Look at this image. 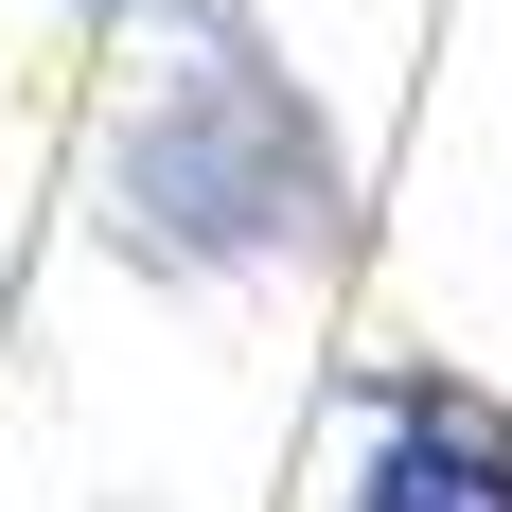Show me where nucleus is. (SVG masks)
Masks as SVG:
<instances>
[{"label":"nucleus","mask_w":512,"mask_h":512,"mask_svg":"<svg viewBox=\"0 0 512 512\" xmlns=\"http://www.w3.org/2000/svg\"><path fill=\"white\" fill-rule=\"evenodd\" d=\"M89 230L106 265H142L159 301H248V283H318L354 248V159L318 124V89L212 0L159 36V71L106 106L89 142Z\"/></svg>","instance_id":"1"},{"label":"nucleus","mask_w":512,"mask_h":512,"mask_svg":"<svg viewBox=\"0 0 512 512\" xmlns=\"http://www.w3.org/2000/svg\"><path fill=\"white\" fill-rule=\"evenodd\" d=\"M142 18H159V36H177V18H212V0H142Z\"/></svg>","instance_id":"3"},{"label":"nucleus","mask_w":512,"mask_h":512,"mask_svg":"<svg viewBox=\"0 0 512 512\" xmlns=\"http://www.w3.org/2000/svg\"><path fill=\"white\" fill-rule=\"evenodd\" d=\"M354 512H512V407L442 354H389L354 424Z\"/></svg>","instance_id":"2"},{"label":"nucleus","mask_w":512,"mask_h":512,"mask_svg":"<svg viewBox=\"0 0 512 512\" xmlns=\"http://www.w3.org/2000/svg\"><path fill=\"white\" fill-rule=\"evenodd\" d=\"M71 18H142V0H71Z\"/></svg>","instance_id":"4"}]
</instances>
